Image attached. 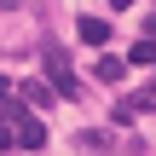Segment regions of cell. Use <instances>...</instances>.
Wrapping results in <instances>:
<instances>
[{
	"label": "cell",
	"mask_w": 156,
	"mask_h": 156,
	"mask_svg": "<svg viewBox=\"0 0 156 156\" xmlns=\"http://www.w3.org/2000/svg\"><path fill=\"white\" fill-rule=\"evenodd\" d=\"M81 41H87V46H104V41H110V23H104V17H81Z\"/></svg>",
	"instance_id": "3957f363"
},
{
	"label": "cell",
	"mask_w": 156,
	"mask_h": 156,
	"mask_svg": "<svg viewBox=\"0 0 156 156\" xmlns=\"http://www.w3.org/2000/svg\"><path fill=\"white\" fill-rule=\"evenodd\" d=\"M127 64H156V41H133V52H127Z\"/></svg>",
	"instance_id": "5b68a950"
},
{
	"label": "cell",
	"mask_w": 156,
	"mask_h": 156,
	"mask_svg": "<svg viewBox=\"0 0 156 156\" xmlns=\"http://www.w3.org/2000/svg\"><path fill=\"white\" fill-rule=\"evenodd\" d=\"M12 145H17V139H12V133H6V127H0V151H12Z\"/></svg>",
	"instance_id": "9c48e42d"
},
{
	"label": "cell",
	"mask_w": 156,
	"mask_h": 156,
	"mask_svg": "<svg viewBox=\"0 0 156 156\" xmlns=\"http://www.w3.org/2000/svg\"><path fill=\"white\" fill-rule=\"evenodd\" d=\"M93 75H98V81H122V75H127V64H122V58H98V64H93Z\"/></svg>",
	"instance_id": "277c9868"
},
{
	"label": "cell",
	"mask_w": 156,
	"mask_h": 156,
	"mask_svg": "<svg viewBox=\"0 0 156 156\" xmlns=\"http://www.w3.org/2000/svg\"><path fill=\"white\" fill-rule=\"evenodd\" d=\"M127 110H156V87H145V93H133V104Z\"/></svg>",
	"instance_id": "ba28073f"
},
{
	"label": "cell",
	"mask_w": 156,
	"mask_h": 156,
	"mask_svg": "<svg viewBox=\"0 0 156 156\" xmlns=\"http://www.w3.org/2000/svg\"><path fill=\"white\" fill-rule=\"evenodd\" d=\"M12 127H17V133H12V139H17V145H23V151H41V145H46V127H41V122H35V116H29V110H23V116H17V122H12Z\"/></svg>",
	"instance_id": "7a4b0ae2"
},
{
	"label": "cell",
	"mask_w": 156,
	"mask_h": 156,
	"mask_svg": "<svg viewBox=\"0 0 156 156\" xmlns=\"http://www.w3.org/2000/svg\"><path fill=\"white\" fill-rule=\"evenodd\" d=\"M23 93H29V104H41V110H46V104H52V93H46V87H41V81H29V87H23Z\"/></svg>",
	"instance_id": "52a82bcc"
},
{
	"label": "cell",
	"mask_w": 156,
	"mask_h": 156,
	"mask_svg": "<svg viewBox=\"0 0 156 156\" xmlns=\"http://www.w3.org/2000/svg\"><path fill=\"white\" fill-rule=\"evenodd\" d=\"M6 93H12V81H6V75H0V98H6Z\"/></svg>",
	"instance_id": "8fae6325"
},
{
	"label": "cell",
	"mask_w": 156,
	"mask_h": 156,
	"mask_svg": "<svg viewBox=\"0 0 156 156\" xmlns=\"http://www.w3.org/2000/svg\"><path fill=\"white\" fill-rule=\"evenodd\" d=\"M75 145H81V151H104V145H110V133H98V127L87 133V127H81V139H75Z\"/></svg>",
	"instance_id": "8992f818"
},
{
	"label": "cell",
	"mask_w": 156,
	"mask_h": 156,
	"mask_svg": "<svg viewBox=\"0 0 156 156\" xmlns=\"http://www.w3.org/2000/svg\"><path fill=\"white\" fill-rule=\"evenodd\" d=\"M0 6H17V0H0Z\"/></svg>",
	"instance_id": "7c38bea8"
},
{
	"label": "cell",
	"mask_w": 156,
	"mask_h": 156,
	"mask_svg": "<svg viewBox=\"0 0 156 156\" xmlns=\"http://www.w3.org/2000/svg\"><path fill=\"white\" fill-rule=\"evenodd\" d=\"M127 6H133V0H110V12H127Z\"/></svg>",
	"instance_id": "30bf717a"
},
{
	"label": "cell",
	"mask_w": 156,
	"mask_h": 156,
	"mask_svg": "<svg viewBox=\"0 0 156 156\" xmlns=\"http://www.w3.org/2000/svg\"><path fill=\"white\" fill-rule=\"evenodd\" d=\"M41 64H46L58 98H81V81H75V69H69V52H64L58 41H41Z\"/></svg>",
	"instance_id": "6da1fadb"
}]
</instances>
